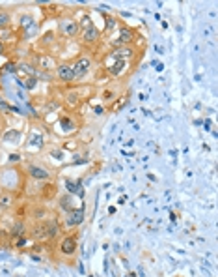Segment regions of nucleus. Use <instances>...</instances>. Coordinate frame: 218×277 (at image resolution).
<instances>
[{"mask_svg": "<svg viewBox=\"0 0 218 277\" xmlns=\"http://www.w3.org/2000/svg\"><path fill=\"white\" fill-rule=\"evenodd\" d=\"M71 66H73V71H75V82L82 85V81H86L93 69L92 54H79V57L71 62Z\"/></svg>", "mask_w": 218, "mask_h": 277, "instance_id": "nucleus-1", "label": "nucleus"}, {"mask_svg": "<svg viewBox=\"0 0 218 277\" xmlns=\"http://www.w3.org/2000/svg\"><path fill=\"white\" fill-rule=\"evenodd\" d=\"M84 219H86V212H84L82 206H79L65 212V214H62L60 223H62L63 231H75V229H79V227L84 223Z\"/></svg>", "mask_w": 218, "mask_h": 277, "instance_id": "nucleus-2", "label": "nucleus"}, {"mask_svg": "<svg viewBox=\"0 0 218 277\" xmlns=\"http://www.w3.org/2000/svg\"><path fill=\"white\" fill-rule=\"evenodd\" d=\"M47 145V135L43 129L40 127H32L26 135V145H24V150L30 152V154H40Z\"/></svg>", "mask_w": 218, "mask_h": 277, "instance_id": "nucleus-3", "label": "nucleus"}, {"mask_svg": "<svg viewBox=\"0 0 218 277\" xmlns=\"http://www.w3.org/2000/svg\"><path fill=\"white\" fill-rule=\"evenodd\" d=\"M24 174L28 176V180H32V182H40V184H47V182H51V178H52L51 169L45 167V165H41V163H35V161L26 163Z\"/></svg>", "mask_w": 218, "mask_h": 277, "instance_id": "nucleus-4", "label": "nucleus"}, {"mask_svg": "<svg viewBox=\"0 0 218 277\" xmlns=\"http://www.w3.org/2000/svg\"><path fill=\"white\" fill-rule=\"evenodd\" d=\"M103 66L112 79H123V77L131 71L132 62H129V60H110V58L104 57Z\"/></svg>", "mask_w": 218, "mask_h": 277, "instance_id": "nucleus-5", "label": "nucleus"}, {"mask_svg": "<svg viewBox=\"0 0 218 277\" xmlns=\"http://www.w3.org/2000/svg\"><path fill=\"white\" fill-rule=\"evenodd\" d=\"M23 178L17 169H4L0 171V187H4V191H15L21 187Z\"/></svg>", "mask_w": 218, "mask_h": 277, "instance_id": "nucleus-6", "label": "nucleus"}, {"mask_svg": "<svg viewBox=\"0 0 218 277\" xmlns=\"http://www.w3.org/2000/svg\"><path fill=\"white\" fill-rule=\"evenodd\" d=\"M136 41V32L131 29V26H125V24H120V30H118V36L114 40H110V49H116V47H127V45H134Z\"/></svg>", "mask_w": 218, "mask_h": 277, "instance_id": "nucleus-7", "label": "nucleus"}, {"mask_svg": "<svg viewBox=\"0 0 218 277\" xmlns=\"http://www.w3.org/2000/svg\"><path fill=\"white\" fill-rule=\"evenodd\" d=\"M77 251H79V238H77V234L62 236V240L58 243V253L62 255L63 259H71V257L77 255Z\"/></svg>", "mask_w": 218, "mask_h": 277, "instance_id": "nucleus-8", "label": "nucleus"}, {"mask_svg": "<svg viewBox=\"0 0 218 277\" xmlns=\"http://www.w3.org/2000/svg\"><path fill=\"white\" fill-rule=\"evenodd\" d=\"M58 34H62L63 38H79L81 34V26L75 17H63L58 23Z\"/></svg>", "mask_w": 218, "mask_h": 277, "instance_id": "nucleus-9", "label": "nucleus"}, {"mask_svg": "<svg viewBox=\"0 0 218 277\" xmlns=\"http://www.w3.org/2000/svg\"><path fill=\"white\" fill-rule=\"evenodd\" d=\"M138 49L134 45H127V47H116V49H110L106 52V58L110 60H129V62H134V58L138 57Z\"/></svg>", "mask_w": 218, "mask_h": 277, "instance_id": "nucleus-10", "label": "nucleus"}, {"mask_svg": "<svg viewBox=\"0 0 218 277\" xmlns=\"http://www.w3.org/2000/svg\"><path fill=\"white\" fill-rule=\"evenodd\" d=\"M35 69H40V71H47V73H52L54 69H56L58 62L56 58L49 54V52H38L34 54V62H32Z\"/></svg>", "mask_w": 218, "mask_h": 277, "instance_id": "nucleus-11", "label": "nucleus"}, {"mask_svg": "<svg viewBox=\"0 0 218 277\" xmlns=\"http://www.w3.org/2000/svg\"><path fill=\"white\" fill-rule=\"evenodd\" d=\"M54 127H58V133L63 135V137H69L79 129V122L75 120L73 115H63L58 118V122L54 124Z\"/></svg>", "mask_w": 218, "mask_h": 277, "instance_id": "nucleus-12", "label": "nucleus"}, {"mask_svg": "<svg viewBox=\"0 0 218 277\" xmlns=\"http://www.w3.org/2000/svg\"><path fill=\"white\" fill-rule=\"evenodd\" d=\"M81 43L86 47H95L101 41V38H103V32L95 26V24H92V26H88V29L81 30Z\"/></svg>", "mask_w": 218, "mask_h": 277, "instance_id": "nucleus-13", "label": "nucleus"}, {"mask_svg": "<svg viewBox=\"0 0 218 277\" xmlns=\"http://www.w3.org/2000/svg\"><path fill=\"white\" fill-rule=\"evenodd\" d=\"M54 75H56L58 81L65 82V85L75 82V71H73L71 62H58L56 69H54Z\"/></svg>", "mask_w": 218, "mask_h": 277, "instance_id": "nucleus-14", "label": "nucleus"}, {"mask_svg": "<svg viewBox=\"0 0 218 277\" xmlns=\"http://www.w3.org/2000/svg\"><path fill=\"white\" fill-rule=\"evenodd\" d=\"M23 137H24V133L21 131V129H17V127H8V129L2 131L0 143H4V145L8 146H19L23 143Z\"/></svg>", "mask_w": 218, "mask_h": 277, "instance_id": "nucleus-15", "label": "nucleus"}, {"mask_svg": "<svg viewBox=\"0 0 218 277\" xmlns=\"http://www.w3.org/2000/svg\"><path fill=\"white\" fill-rule=\"evenodd\" d=\"M45 223V232H47V242H54V240H58V238L62 236V223H60V219L58 217H51V219H45L43 221Z\"/></svg>", "mask_w": 218, "mask_h": 277, "instance_id": "nucleus-16", "label": "nucleus"}, {"mask_svg": "<svg viewBox=\"0 0 218 277\" xmlns=\"http://www.w3.org/2000/svg\"><path fill=\"white\" fill-rule=\"evenodd\" d=\"M28 238L32 242H38V243L47 242L45 223H43V221H35V225H32V229H28Z\"/></svg>", "mask_w": 218, "mask_h": 277, "instance_id": "nucleus-17", "label": "nucleus"}, {"mask_svg": "<svg viewBox=\"0 0 218 277\" xmlns=\"http://www.w3.org/2000/svg\"><path fill=\"white\" fill-rule=\"evenodd\" d=\"M63 103H65V107L71 110L79 109V105L82 103L81 96H79V92H77V88H67L65 90V94H63Z\"/></svg>", "mask_w": 218, "mask_h": 277, "instance_id": "nucleus-18", "label": "nucleus"}, {"mask_svg": "<svg viewBox=\"0 0 218 277\" xmlns=\"http://www.w3.org/2000/svg\"><path fill=\"white\" fill-rule=\"evenodd\" d=\"M73 208H79L75 206V195H71V193H63V195L58 197V210L65 214L69 210H73Z\"/></svg>", "mask_w": 218, "mask_h": 277, "instance_id": "nucleus-19", "label": "nucleus"}, {"mask_svg": "<svg viewBox=\"0 0 218 277\" xmlns=\"http://www.w3.org/2000/svg\"><path fill=\"white\" fill-rule=\"evenodd\" d=\"M23 236H28V225H26V221L19 219L15 221L10 229V238L12 240H17V238H23Z\"/></svg>", "mask_w": 218, "mask_h": 277, "instance_id": "nucleus-20", "label": "nucleus"}, {"mask_svg": "<svg viewBox=\"0 0 218 277\" xmlns=\"http://www.w3.org/2000/svg\"><path fill=\"white\" fill-rule=\"evenodd\" d=\"M15 206V193L13 191H0V210L2 212H8Z\"/></svg>", "mask_w": 218, "mask_h": 277, "instance_id": "nucleus-21", "label": "nucleus"}, {"mask_svg": "<svg viewBox=\"0 0 218 277\" xmlns=\"http://www.w3.org/2000/svg\"><path fill=\"white\" fill-rule=\"evenodd\" d=\"M0 41L6 45V43H15L17 41V32L10 26V29H4L0 30Z\"/></svg>", "mask_w": 218, "mask_h": 277, "instance_id": "nucleus-22", "label": "nucleus"}, {"mask_svg": "<svg viewBox=\"0 0 218 277\" xmlns=\"http://www.w3.org/2000/svg\"><path fill=\"white\" fill-rule=\"evenodd\" d=\"M13 23V17H12V13L8 12V10H0V30H4V29H10Z\"/></svg>", "mask_w": 218, "mask_h": 277, "instance_id": "nucleus-23", "label": "nucleus"}, {"mask_svg": "<svg viewBox=\"0 0 218 277\" xmlns=\"http://www.w3.org/2000/svg\"><path fill=\"white\" fill-rule=\"evenodd\" d=\"M35 24V21L32 19V15H23V17L19 19V26H21V30H28L30 26H34Z\"/></svg>", "mask_w": 218, "mask_h": 277, "instance_id": "nucleus-24", "label": "nucleus"}, {"mask_svg": "<svg viewBox=\"0 0 218 277\" xmlns=\"http://www.w3.org/2000/svg\"><path fill=\"white\" fill-rule=\"evenodd\" d=\"M79 21V26H81V30H84V29H88V26H92L93 24V21H92V17H90V13H82V17L81 19H77Z\"/></svg>", "mask_w": 218, "mask_h": 277, "instance_id": "nucleus-25", "label": "nucleus"}, {"mask_svg": "<svg viewBox=\"0 0 218 277\" xmlns=\"http://www.w3.org/2000/svg\"><path fill=\"white\" fill-rule=\"evenodd\" d=\"M54 43V32H47L40 38V45L41 47H49Z\"/></svg>", "mask_w": 218, "mask_h": 277, "instance_id": "nucleus-26", "label": "nucleus"}, {"mask_svg": "<svg viewBox=\"0 0 218 277\" xmlns=\"http://www.w3.org/2000/svg\"><path fill=\"white\" fill-rule=\"evenodd\" d=\"M21 82V87L26 88V90H34V88H38V79H32V77H26L24 81H19Z\"/></svg>", "mask_w": 218, "mask_h": 277, "instance_id": "nucleus-27", "label": "nucleus"}, {"mask_svg": "<svg viewBox=\"0 0 218 277\" xmlns=\"http://www.w3.org/2000/svg\"><path fill=\"white\" fill-rule=\"evenodd\" d=\"M8 113H12V105L8 103L6 98L0 94V115H8Z\"/></svg>", "mask_w": 218, "mask_h": 277, "instance_id": "nucleus-28", "label": "nucleus"}, {"mask_svg": "<svg viewBox=\"0 0 218 277\" xmlns=\"http://www.w3.org/2000/svg\"><path fill=\"white\" fill-rule=\"evenodd\" d=\"M32 217H34L35 221H43V217H45V208L35 206L34 210H32Z\"/></svg>", "mask_w": 218, "mask_h": 277, "instance_id": "nucleus-29", "label": "nucleus"}, {"mask_svg": "<svg viewBox=\"0 0 218 277\" xmlns=\"http://www.w3.org/2000/svg\"><path fill=\"white\" fill-rule=\"evenodd\" d=\"M104 21H106V26H104V32H110V30H114L116 26H118V21H116V17H104Z\"/></svg>", "mask_w": 218, "mask_h": 277, "instance_id": "nucleus-30", "label": "nucleus"}, {"mask_svg": "<svg viewBox=\"0 0 218 277\" xmlns=\"http://www.w3.org/2000/svg\"><path fill=\"white\" fill-rule=\"evenodd\" d=\"M28 242H30V238L23 236V238H17V240H15V245H17L19 249H24L26 245H28Z\"/></svg>", "mask_w": 218, "mask_h": 277, "instance_id": "nucleus-31", "label": "nucleus"}, {"mask_svg": "<svg viewBox=\"0 0 218 277\" xmlns=\"http://www.w3.org/2000/svg\"><path fill=\"white\" fill-rule=\"evenodd\" d=\"M21 161H23V157L19 156V154H10V156H8V163H10V165H17V163Z\"/></svg>", "mask_w": 218, "mask_h": 277, "instance_id": "nucleus-32", "label": "nucleus"}, {"mask_svg": "<svg viewBox=\"0 0 218 277\" xmlns=\"http://www.w3.org/2000/svg\"><path fill=\"white\" fill-rule=\"evenodd\" d=\"M114 98H116L114 92H110V90H104V92H103V99H104V101H110V99H114Z\"/></svg>", "mask_w": 218, "mask_h": 277, "instance_id": "nucleus-33", "label": "nucleus"}, {"mask_svg": "<svg viewBox=\"0 0 218 277\" xmlns=\"http://www.w3.org/2000/svg\"><path fill=\"white\" fill-rule=\"evenodd\" d=\"M93 113H95L97 116L104 115V107H93Z\"/></svg>", "mask_w": 218, "mask_h": 277, "instance_id": "nucleus-34", "label": "nucleus"}, {"mask_svg": "<svg viewBox=\"0 0 218 277\" xmlns=\"http://www.w3.org/2000/svg\"><path fill=\"white\" fill-rule=\"evenodd\" d=\"M4 54H8V49H6V45L0 41V57H4Z\"/></svg>", "mask_w": 218, "mask_h": 277, "instance_id": "nucleus-35", "label": "nucleus"}, {"mask_svg": "<svg viewBox=\"0 0 218 277\" xmlns=\"http://www.w3.org/2000/svg\"><path fill=\"white\" fill-rule=\"evenodd\" d=\"M2 161H4V156H2V152H0V165H2Z\"/></svg>", "mask_w": 218, "mask_h": 277, "instance_id": "nucleus-36", "label": "nucleus"}, {"mask_svg": "<svg viewBox=\"0 0 218 277\" xmlns=\"http://www.w3.org/2000/svg\"><path fill=\"white\" fill-rule=\"evenodd\" d=\"M2 214H4V212H2V210H0V217H2Z\"/></svg>", "mask_w": 218, "mask_h": 277, "instance_id": "nucleus-37", "label": "nucleus"}]
</instances>
